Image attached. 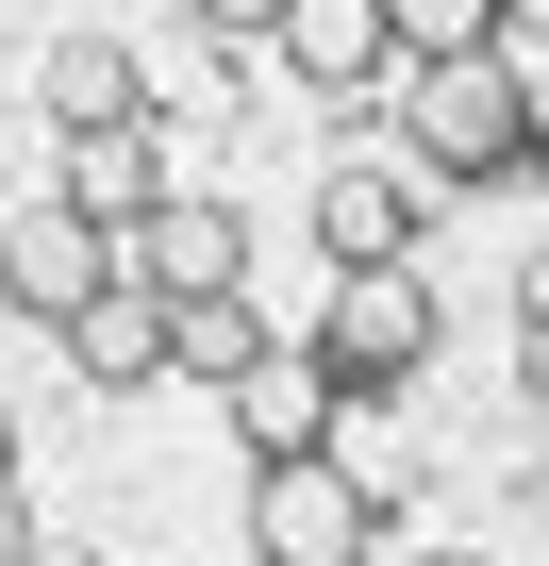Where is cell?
<instances>
[{
  "instance_id": "cell-17",
  "label": "cell",
  "mask_w": 549,
  "mask_h": 566,
  "mask_svg": "<svg viewBox=\"0 0 549 566\" xmlns=\"http://www.w3.org/2000/svg\"><path fill=\"white\" fill-rule=\"evenodd\" d=\"M416 566H483V549H416Z\"/></svg>"
},
{
  "instance_id": "cell-5",
  "label": "cell",
  "mask_w": 549,
  "mask_h": 566,
  "mask_svg": "<svg viewBox=\"0 0 549 566\" xmlns=\"http://www.w3.org/2000/svg\"><path fill=\"white\" fill-rule=\"evenodd\" d=\"M101 283H117V233H101V217H67V200H34L18 233H0V301H18V317H51V334L101 301Z\"/></svg>"
},
{
  "instance_id": "cell-14",
  "label": "cell",
  "mask_w": 549,
  "mask_h": 566,
  "mask_svg": "<svg viewBox=\"0 0 549 566\" xmlns=\"http://www.w3.org/2000/svg\"><path fill=\"white\" fill-rule=\"evenodd\" d=\"M18 549H34V516H18V483H0V566H18Z\"/></svg>"
},
{
  "instance_id": "cell-7",
  "label": "cell",
  "mask_w": 549,
  "mask_h": 566,
  "mask_svg": "<svg viewBox=\"0 0 549 566\" xmlns=\"http://www.w3.org/2000/svg\"><path fill=\"white\" fill-rule=\"evenodd\" d=\"M150 200H167V134H150V117H117V134H67V217L134 233Z\"/></svg>"
},
{
  "instance_id": "cell-15",
  "label": "cell",
  "mask_w": 549,
  "mask_h": 566,
  "mask_svg": "<svg viewBox=\"0 0 549 566\" xmlns=\"http://www.w3.org/2000/svg\"><path fill=\"white\" fill-rule=\"evenodd\" d=\"M18 566H101V549H67V533H34V549H18Z\"/></svg>"
},
{
  "instance_id": "cell-8",
  "label": "cell",
  "mask_w": 549,
  "mask_h": 566,
  "mask_svg": "<svg viewBox=\"0 0 549 566\" xmlns=\"http://www.w3.org/2000/svg\"><path fill=\"white\" fill-rule=\"evenodd\" d=\"M67 367H84V384H150V367H167V301H150L134 266H117L101 301L67 317Z\"/></svg>"
},
{
  "instance_id": "cell-1",
  "label": "cell",
  "mask_w": 549,
  "mask_h": 566,
  "mask_svg": "<svg viewBox=\"0 0 549 566\" xmlns=\"http://www.w3.org/2000/svg\"><path fill=\"white\" fill-rule=\"evenodd\" d=\"M400 150H416L433 184H516V167L549 150V51H532V34H516V51H433Z\"/></svg>"
},
{
  "instance_id": "cell-10",
  "label": "cell",
  "mask_w": 549,
  "mask_h": 566,
  "mask_svg": "<svg viewBox=\"0 0 549 566\" xmlns=\"http://www.w3.org/2000/svg\"><path fill=\"white\" fill-rule=\"evenodd\" d=\"M167 367H183V384H217V400H233V384H266V317H250V283H233V301H167Z\"/></svg>"
},
{
  "instance_id": "cell-2",
  "label": "cell",
  "mask_w": 549,
  "mask_h": 566,
  "mask_svg": "<svg viewBox=\"0 0 549 566\" xmlns=\"http://www.w3.org/2000/svg\"><path fill=\"white\" fill-rule=\"evenodd\" d=\"M250 566H383V483L350 450H266L250 467Z\"/></svg>"
},
{
  "instance_id": "cell-6",
  "label": "cell",
  "mask_w": 549,
  "mask_h": 566,
  "mask_svg": "<svg viewBox=\"0 0 549 566\" xmlns=\"http://www.w3.org/2000/svg\"><path fill=\"white\" fill-rule=\"evenodd\" d=\"M266 51H284V67H300L317 101H367L400 34H383V0H284V34H266Z\"/></svg>"
},
{
  "instance_id": "cell-9",
  "label": "cell",
  "mask_w": 549,
  "mask_h": 566,
  "mask_svg": "<svg viewBox=\"0 0 549 566\" xmlns=\"http://www.w3.org/2000/svg\"><path fill=\"white\" fill-rule=\"evenodd\" d=\"M317 250H334V266H400V250H416V184L334 167V184H317Z\"/></svg>"
},
{
  "instance_id": "cell-16",
  "label": "cell",
  "mask_w": 549,
  "mask_h": 566,
  "mask_svg": "<svg viewBox=\"0 0 549 566\" xmlns=\"http://www.w3.org/2000/svg\"><path fill=\"white\" fill-rule=\"evenodd\" d=\"M0 483H18V400H0Z\"/></svg>"
},
{
  "instance_id": "cell-4",
  "label": "cell",
  "mask_w": 549,
  "mask_h": 566,
  "mask_svg": "<svg viewBox=\"0 0 549 566\" xmlns=\"http://www.w3.org/2000/svg\"><path fill=\"white\" fill-rule=\"evenodd\" d=\"M117 266L150 283V301H233V283H250V217H233V200H183V184H167V200H150V217L117 233Z\"/></svg>"
},
{
  "instance_id": "cell-11",
  "label": "cell",
  "mask_w": 549,
  "mask_h": 566,
  "mask_svg": "<svg viewBox=\"0 0 549 566\" xmlns=\"http://www.w3.org/2000/svg\"><path fill=\"white\" fill-rule=\"evenodd\" d=\"M34 84H51V117H67V134L150 117V84H134V51H117V34H51V67H34Z\"/></svg>"
},
{
  "instance_id": "cell-12",
  "label": "cell",
  "mask_w": 549,
  "mask_h": 566,
  "mask_svg": "<svg viewBox=\"0 0 549 566\" xmlns=\"http://www.w3.org/2000/svg\"><path fill=\"white\" fill-rule=\"evenodd\" d=\"M383 34L433 67V51H499V0H383Z\"/></svg>"
},
{
  "instance_id": "cell-3",
  "label": "cell",
  "mask_w": 549,
  "mask_h": 566,
  "mask_svg": "<svg viewBox=\"0 0 549 566\" xmlns=\"http://www.w3.org/2000/svg\"><path fill=\"white\" fill-rule=\"evenodd\" d=\"M416 367H433V283H416V250H400V266H334V317H317L334 417H367V400L416 384Z\"/></svg>"
},
{
  "instance_id": "cell-13",
  "label": "cell",
  "mask_w": 549,
  "mask_h": 566,
  "mask_svg": "<svg viewBox=\"0 0 549 566\" xmlns=\"http://www.w3.org/2000/svg\"><path fill=\"white\" fill-rule=\"evenodd\" d=\"M183 18H200L217 51H266V34H284V0H183Z\"/></svg>"
}]
</instances>
